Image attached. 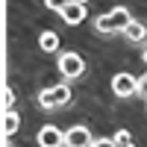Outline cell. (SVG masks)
<instances>
[{
	"label": "cell",
	"instance_id": "cell-12",
	"mask_svg": "<svg viewBox=\"0 0 147 147\" xmlns=\"http://www.w3.org/2000/svg\"><path fill=\"white\" fill-rule=\"evenodd\" d=\"M68 3H71V0H44V6H47V9H53V12H59V15L65 12Z\"/></svg>",
	"mask_w": 147,
	"mask_h": 147
},
{
	"label": "cell",
	"instance_id": "cell-11",
	"mask_svg": "<svg viewBox=\"0 0 147 147\" xmlns=\"http://www.w3.org/2000/svg\"><path fill=\"white\" fill-rule=\"evenodd\" d=\"M112 141H115V147H136V138H132L129 129H118L112 136Z\"/></svg>",
	"mask_w": 147,
	"mask_h": 147
},
{
	"label": "cell",
	"instance_id": "cell-17",
	"mask_svg": "<svg viewBox=\"0 0 147 147\" xmlns=\"http://www.w3.org/2000/svg\"><path fill=\"white\" fill-rule=\"evenodd\" d=\"M141 59H144V65H147V50H144V56H141Z\"/></svg>",
	"mask_w": 147,
	"mask_h": 147
},
{
	"label": "cell",
	"instance_id": "cell-10",
	"mask_svg": "<svg viewBox=\"0 0 147 147\" xmlns=\"http://www.w3.org/2000/svg\"><path fill=\"white\" fill-rule=\"evenodd\" d=\"M21 127V115L12 109V112H3V136H15Z\"/></svg>",
	"mask_w": 147,
	"mask_h": 147
},
{
	"label": "cell",
	"instance_id": "cell-3",
	"mask_svg": "<svg viewBox=\"0 0 147 147\" xmlns=\"http://www.w3.org/2000/svg\"><path fill=\"white\" fill-rule=\"evenodd\" d=\"M59 71H62L65 80H77L85 74V59L74 50H65V53H59Z\"/></svg>",
	"mask_w": 147,
	"mask_h": 147
},
{
	"label": "cell",
	"instance_id": "cell-1",
	"mask_svg": "<svg viewBox=\"0 0 147 147\" xmlns=\"http://www.w3.org/2000/svg\"><path fill=\"white\" fill-rule=\"evenodd\" d=\"M129 21H132V15H129V9L127 6H115V9H109V12H103L100 18L94 21V30L100 32V35H112V32H124L127 27H129Z\"/></svg>",
	"mask_w": 147,
	"mask_h": 147
},
{
	"label": "cell",
	"instance_id": "cell-4",
	"mask_svg": "<svg viewBox=\"0 0 147 147\" xmlns=\"http://www.w3.org/2000/svg\"><path fill=\"white\" fill-rule=\"evenodd\" d=\"M112 94L115 97H132L138 94V80L132 74H115L112 77Z\"/></svg>",
	"mask_w": 147,
	"mask_h": 147
},
{
	"label": "cell",
	"instance_id": "cell-15",
	"mask_svg": "<svg viewBox=\"0 0 147 147\" xmlns=\"http://www.w3.org/2000/svg\"><path fill=\"white\" fill-rule=\"evenodd\" d=\"M91 147H115V141H112V138H94Z\"/></svg>",
	"mask_w": 147,
	"mask_h": 147
},
{
	"label": "cell",
	"instance_id": "cell-8",
	"mask_svg": "<svg viewBox=\"0 0 147 147\" xmlns=\"http://www.w3.org/2000/svg\"><path fill=\"white\" fill-rule=\"evenodd\" d=\"M124 35H127L132 44H141V41L147 38V27H144L141 21H129V27L124 30Z\"/></svg>",
	"mask_w": 147,
	"mask_h": 147
},
{
	"label": "cell",
	"instance_id": "cell-13",
	"mask_svg": "<svg viewBox=\"0 0 147 147\" xmlns=\"http://www.w3.org/2000/svg\"><path fill=\"white\" fill-rule=\"evenodd\" d=\"M3 106H6V112H12V106H15V91L12 88H3Z\"/></svg>",
	"mask_w": 147,
	"mask_h": 147
},
{
	"label": "cell",
	"instance_id": "cell-14",
	"mask_svg": "<svg viewBox=\"0 0 147 147\" xmlns=\"http://www.w3.org/2000/svg\"><path fill=\"white\" fill-rule=\"evenodd\" d=\"M138 94L147 100V74H144V77H138Z\"/></svg>",
	"mask_w": 147,
	"mask_h": 147
},
{
	"label": "cell",
	"instance_id": "cell-16",
	"mask_svg": "<svg viewBox=\"0 0 147 147\" xmlns=\"http://www.w3.org/2000/svg\"><path fill=\"white\" fill-rule=\"evenodd\" d=\"M77 3H82V6H88V0H77Z\"/></svg>",
	"mask_w": 147,
	"mask_h": 147
},
{
	"label": "cell",
	"instance_id": "cell-6",
	"mask_svg": "<svg viewBox=\"0 0 147 147\" xmlns=\"http://www.w3.org/2000/svg\"><path fill=\"white\" fill-rule=\"evenodd\" d=\"M38 144L41 147H65V132L53 124H44L38 129Z\"/></svg>",
	"mask_w": 147,
	"mask_h": 147
},
{
	"label": "cell",
	"instance_id": "cell-2",
	"mask_svg": "<svg viewBox=\"0 0 147 147\" xmlns=\"http://www.w3.org/2000/svg\"><path fill=\"white\" fill-rule=\"evenodd\" d=\"M38 103H41V109H59V106L71 103L68 82H62V85H47V88L38 94Z\"/></svg>",
	"mask_w": 147,
	"mask_h": 147
},
{
	"label": "cell",
	"instance_id": "cell-7",
	"mask_svg": "<svg viewBox=\"0 0 147 147\" xmlns=\"http://www.w3.org/2000/svg\"><path fill=\"white\" fill-rule=\"evenodd\" d=\"M62 21H65V24H71V27L82 24V21H85V6H82V3H77V0H71V3L65 6V12H62Z\"/></svg>",
	"mask_w": 147,
	"mask_h": 147
},
{
	"label": "cell",
	"instance_id": "cell-9",
	"mask_svg": "<svg viewBox=\"0 0 147 147\" xmlns=\"http://www.w3.org/2000/svg\"><path fill=\"white\" fill-rule=\"evenodd\" d=\"M38 44H41L44 53H56V50H59V35H56L53 30H44V32L38 35Z\"/></svg>",
	"mask_w": 147,
	"mask_h": 147
},
{
	"label": "cell",
	"instance_id": "cell-5",
	"mask_svg": "<svg viewBox=\"0 0 147 147\" xmlns=\"http://www.w3.org/2000/svg\"><path fill=\"white\" fill-rule=\"evenodd\" d=\"M91 144H94V136L88 127L77 124V127L65 129V147H91Z\"/></svg>",
	"mask_w": 147,
	"mask_h": 147
}]
</instances>
